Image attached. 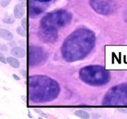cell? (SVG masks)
I'll list each match as a JSON object with an SVG mask.
<instances>
[{"label": "cell", "instance_id": "obj_4", "mask_svg": "<svg viewBox=\"0 0 127 119\" xmlns=\"http://www.w3.org/2000/svg\"><path fill=\"white\" fill-rule=\"evenodd\" d=\"M72 14L66 10L58 9L46 14L40 22V27L58 30L69 24Z\"/></svg>", "mask_w": 127, "mask_h": 119}, {"label": "cell", "instance_id": "obj_8", "mask_svg": "<svg viewBox=\"0 0 127 119\" xmlns=\"http://www.w3.org/2000/svg\"><path fill=\"white\" fill-rule=\"evenodd\" d=\"M38 35L40 40L44 43H54L58 39V30L39 27Z\"/></svg>", "mask_w": 127, "mask_h": 119}, {"label": "cell", "instance_id": "obj_13", "mask_svg": "<svg viewBox=\"0 0 127 119\" xmlns=\"http://www.w3.org/2000/svg\"><path fill=\"white\" fill-rule=\"evenodd\" d=\"M6 60H7V63L9 64L10 66L12 67L14 69H19L20 65H21L20 62L15 57H7L6 58Z\"/></svg>", "mask_w": 127, "mask_h": 119}, {"label": "cell", "instance_id": "obj_17", "mask_svg": "<svg viewBox=\"0 0 127 119\" xmlns=\"http://www.w3.org/2000/svg\"><path fill=\"white\" fill-rule=\"evenodd\" d=\"M11 0H2L0 2V4H1V7H6L9 4V3L11 2Z\"/></svg>", "mask_w": 127, "mask_h": 119}, {"label": "cell", "instance_id": "obj_7", "mask_svg": "<svg viewBox=\"0 0 127 119\" xmlns=\"http://www.w3.org/2000/svg\"><path fill=\"white\" fill-rule=\"evenodd\" d=\"M89 4L95 12L103 16L110 14L114 10L113 0H89Z\"/></svg>", "mask_w": 127, "mask_h": 119}, {"label": "cell", "instance_id": "obj_12", "mask_svg": "<svg viewBox=\"0 0 127 119\" xmlns=\"http://www.w3.org/2000/svg\"><path fill=\"white\" fill-rule=\"evenodd\" d=\"M0 37L7 41H11L13 39L14 35L10 31L4 28H0Z\"/></svg>", "mask_w": 127, "mask_h": 119}, {"label": "cell", "instance_id": "obj_1", "mask_svg": "<svg viewBox=\"0 0 127 119\" xmlns=\"http://www.w3.org/2000/svg\"><path fill=\"white\" fill-rule=\"evenodd\" d=\"M95 35L88 28L76 30L68 36L61 48L63 59L68 62L78 61L86 58L94 49Z\"/></svg>", "mask_w": 127, "mask_h": 119}, {"label": "cell", "instance_id": "obj_9", "mask_svg": "<svg viewBox=\"0 0 127 119\" xmlns=\"http://www.w3.org/2000/svg\"><path fill=\"white\" fill-rule=\"evenodd\" d=\"M40 2L37 1L30 0L29 6V14L31 17H35L41 14L45 11V6L43 4H39Z\"/></svg>", "mask_w": 127, "mask_h": 119}, {"label": "cell", "instance_id": "obj_21", "mask_svg": "<svg viewBox=\"0 0 127 119\" xmlns=\"http://www.w3.org/2000/svg\"><path fill=\"white\" fill-rule=\"evenodd\" d=\"M0 61L3 64H7V60H6V58H5V57L3 55L0 56Z\"/></svg>", "mask_w": 127, "mask_h": 119}, {"label": "cell", "instance_id": "obj_22", "mask_svg": "<svg viewBox=\"0 0 127 119\" xmlns=\"http://www.w3.org/2000/svg\"><path fill=\"white\" fill-rule=\"evenodd\" d=\"M33 1H37V2H42V3H45V2H50L52 0H33Z\"/></svg>", "mask_w": 127, "mask_h": 119}, {"label": "cell", "instance_id": "obj_19", "mask_svg": "<svg viewBox=\"0 0 127 119\" xmlns=\"http://www.w3.org/2000/svg\"><path fill=\"white\" fill-rule=\"evenodd\" d=\"M21 26L25 30H27V19L26 18H23L21 20Z\"/></svg>", "mask_w": 127, "mask_h": 119}, {"label": "cell", "instance_id": "obj_3", "mask_svg": "<svg viewBox=\"0 0 127 119\" xmlns=\"http://www.w3.org/2000/svg\"><path fill=\"white\" fill-rule=\"evenodd\" d=\"M79 77L84 83L93 86H101L107 85L110 81V72L102 66L88 65L81 68Z\"/></svg>", "mask_w": 127, "mask_h": 119}, {"label": "cell", "instance_id": "obj_18", "mask_svg": "<svg viewBox=\"0 0 127 119\" xmlns=\"http://www.w3.org/2000/svg\"><path fill=\"white\" fill-rule=\"evenodd\" d=\"M34 111L35 112H37V114H38L39 115H40L42 117H44V118H48V116L44 112L42 111V110H40V109H35Z\"/></svg>", "mask_w": 127, "mask_h": 119}, {"label": "cell", "instance_id": "obj_11", "mask_svg": "<svg viewBox=\"0 0 127 119\" xmlns=\"http://www.w3.org/2000/svg\"><path fill=\"white\" fill-rule=\"evenodd\" d=\"M25 14V8L24 5L18 4L16 5L14 8V16L17 19H20L24 16Z\"/></svg>", "mask_w": 127, "mask_h": 119}, {"label": "cell", "instance_id": "obj_20", "mask_svg": "<svg viewBox=\"0 0 127 119\" xmlns=\"http://www.w3.org/2000/svg\"><path fill=\"white\" fill-rule=\"evenodd\" d=\"M0 50L6 51L8 50V48H7V46L6 45V44L0 43Z\"/></svg>", "mask_w": 127, "mask_h": 119}, {"label": "cell", "instance_id": "obj_14", "mask_svg": "<svg viewBox=\"0 0 127 119\" xmlns=\"http://www.w3.org/2000/svg\"><path fill=\"white\" fill-rule=\"evenodd\" d=\"M74 116L76 117H79L81 119H89L90 118V115L86 111H83V110H77L74 112Z\"/></svg>", "mask_w": 127, "mask_h": 119}, {"label": "cell", "instance_id": "obj_23", "mask_svg": "<svg viewBox=\"0 0 127 119\" xmlns=\"http://www.w3.org/2000/svg\"><path fill=\"white\" fill-rule=\"evenodd\" d=\"M12 77H13V78H14V79L16 80H17V81H19V80H20L19 77L17 76V75H16V74H13V75H12Z\"/></svg>", "mask_w": 127, "mask_h": 119}, {"label": "cell", "instance_id": "obj_24", "mask_svg": "<svg viewBox=\"0 0 127 119\" xmlns=\"http://www.w3.org/2000/svg\"><path fill=\"white\" fill-rule=\"evenodd\" d=\"M21 75L24 77H26V71L25 70H22L21 71Z\"/></svg>", "mask_w": 127, "mask_h": 119}, {"label": "cell", "instance_id": "obj_5", "mask_svg": "<svg viewBox=\"0 0 127 119\" xmlns=\"http://www.w3.org/2000/svg\"><path fill=\"white\" fill-rule=\"evenodd\" d=\"M102 104L104 106H127V83L112 87L105 94Z\"/></svg>", "mask_w": 127, "mask_h": 119}, {"label": "cell", "instance_id": "obj_6", "mask_svg": "<svg viewBox=\"0 0 127 119\" xmlns=\"http://www.w3.org/2000/svg\"><path fill=\"white\" fill-rule=\"evenodd\" d=\"M47 59V54L42 47L31 46L29 47L28 64L30 67L42 65Z\"/></svg>", "mask_w": 127, "mask_h": 119}, {"label": "cell", "instance_id": "obj_2", "mask_svg": "<svg viewBox=\"0 0 127 119\" xmlns=\"http://www.w3.org/2000/svg\"><path fill=\"white\" fill-rule=\"evenodd\" d=\"M29 99L34 103H45L55 99L60 93L59 83L46 75H35L27 80Z\"/></svg>", "mask_w": 127, "mask_h": 119}, {"label": "cell", "instance_id": "obj_16", "mask_svg": "<svg viewBox=\"0 0 127 119\" xmlns=\"http://www.w3.org/2000/svg\"><path fill=\"white\" fill-rule=\"evenodd\" d=\"M16 32L17 34L19 36L22 37H27V32H26V30H25L23 27H18L16 29Z\"/></svg>", "mask_w": 127, "mask_h": 119}, {"label": "cell", "instance_id": "obj_15", "mask_svg": "<svg viewBox=\"0 0 127 119\" xmlns=\"http://www.w3.org/2000/svg\"><path fill=\"white\" fill-rule=\"evenodd\" d=\"M15 19L13 16H7L2 19V22L6 24H12L14 23Z\"/></svg>", "mask_w": 127, "mask_h": 119}, {"label": "cell", "instance_id": "obj_10", "mask_svg": "<svg viewBox=\"0 0 127 119\" xmlns=\"http://www.w3.org/2000/svg\"><path fill=\"white\" fill-rule=\"evenodd\" d=\"M11 54L17 58H23L26 56V51L24 48L19 46H16L11 49Z\"/></svg>", "mask_w": 127, "mask_h": 119}]
</instances>
